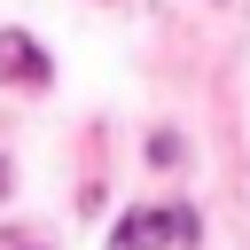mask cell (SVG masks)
Wrapping results in <instances>:
<instances>
[{
    "instance_id": "6da1fadb",
    "label": "cell",
    "mask_w": 250,
    "mask_h": 250,
    "mask_svg": "<svg viewBox=\"0 0 250 250\" xmlns=\"http://www.w3.org/2000/svg\"><path fill=\"white\" fill-rule=\"evenodd\" d=\"M172 242H195V211L164 203V211H125L109 227V250H172Z\"/></svg>"
},
{
    "instance_id": "7a4b0ae2",
    "label": "cell",
    "mask_w": 250,
    "mask_h": 250,
    "mask_svg": "<svg viewBox=\"0 0 250 250\" xmlns=\"http://www.w3.org/2000/svg\"><path fill=\"white\" fill-rule=\"evenodd\" d=\"M0 78H23V86H47V55L31 31H0Z\"/></svg>"
},
{
    "instance_id": "3957f363",
    "label": "cell",
    "mask_w": 250,
    "mask_h": 250,
    "mask_svg": "<svg viewBox=\"0 0 250 250\" xmlns=\"http://www.w3.org/2000/svg\"><path fill=\"white\" fill-rule=\"evenodd\" d=\"M0 195H8V156H0Z\"/></svg>"
}]
</instances>
